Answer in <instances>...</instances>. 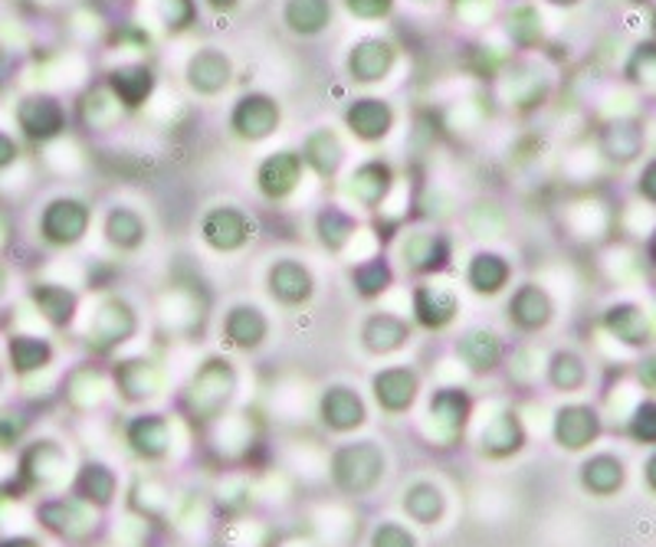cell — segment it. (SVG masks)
Instances as JSON below:
<instances>
[{"label": "cell", "instance_id": "1", "mask_svg": "<svg viewBox=\"0 0 656 547\" xmlns=\"http://www.w3.org/2000/svg\"><path fill=\"white\" fill-rule=\"evenodd\" d=\"M17 125L30 141H50L66 128V109L50 96H30L17 105Z\"/></svg>", "mask_w": 656, "mask_h": 547}, {"label": "cell", "instance_id": "2", "mask_svg": "<svg viewBox=\"0 0 656 547\" xmlns=\"http://www.w3.org/2000/svg\"><path fill=\"white\" fill-rule=\"evenodd\" d=\"M381 475V453L368 443L349 446L336 456V482L349 492H365Z\"/></svg>", "mask_w": 656, "mask_h": 547}, {"label": "cell", "instance_id": "3", "mask_svg": "<svg viewBox=\"0 0 656 547\" xmlns=\"http://www.w3.org/2000/svg\"><path fill=\"white\" fill-rule=\"evenodd\" d=\"M230 125L247 141H263L279 125V105L269 96H243L230 115Z\"/></svg>", "mask_w": 656, "mask_h": 547}, {"label": "cell", "instance_id": "4", "mask_svg": "<svg viewBox=\"0 0 656 547\" xmlns=\"http://www.w3.org/2000/svg\"><path fill=\"white\" fill-rule=\"evenodd\" d=\"M234 387V371L227 368V360H207V368L194 378V391H191V404L201 417H211L220 410V404L227 400Z\"/></svg>", "mask_w": 656, "mask_h": 547}, {"label": "cell", "instance_id": "5", "mask_svg": "<svg viewBox=\"0 0 656 547\" xmlns=\"http://www.w3.org/2000/svg\"><path fill=\"white\" fill-rule=\"evenodd\" d=\"M40 227L50 243H76L89 227V211L79 201H53L43 211Z\"/></svg>", "mask_w": 656, "mask_h": 547}, {"label": "cell", "instance_id": "6", "mask_svg": "<svg viewBox=\"0 0 656 547\" xmlns=\"http://www.w3.org/2000/svg\"><path fill=\"white\" fill-rule=\"evenodd\" d=\"M345 122L362 141H381L394 125V112L381 99H358V102L349 105Z\"/></svg>", "mask_w": 656, "mask_h": 547}, {"label": "cell", "instance_id": "7", "mask_svg": "<svg viewBox=\"0 0 656 547\" xmlns=\"http://www.w3.org/2000/svg\"><path fill=\"white\" fill-rule=\"evenodd\" d=\"M394 66V47L388 40H362L349 56V73L358 82H378Z\"/></svg>", "mask_w": 656, "mask_h": 547}, {"label": "cell", "instance_id": "8", "mask_svg": "<svg viewBox=\"0 0 656 547\" xmlns=\"http://www.w3.org/2000/svg\"><path fill=\"white\" fill-rule=\"evenodd\" d=\"M299 170H302V157L295 151H279V154H269L263 164H260V191L266 198H286L295 180H299Z\"/></svg>", "mask_w": 656, "mask_h": 547}, {"label": "cell", "instance_id": "9", "mask_svg": "<svg viewBox=\"0 0 656 547\" xmlns=\"http://www.w3.org/2000/svg\"><path fill=\"white\" fill-rule=\"evenodd\" d=\"M188 82L201 96H217L230 82V63L217 50H204L188 63Z\"/></svg>", "mask_w": 656, "mask_h": 547}, {"label": "cell", "instance_id": "10", "mask_svg": "<svg viewBox=\"0 0 656 547\" xmlns=\"http://www.w3.org/2000/svg\"><path fill=\"white\" fill-rule=\"evenodd\" d=\"M112 96L115 102H122L125 109H138L148 102L151 89H154V73L148 66H122L109 76Z\"/></svg>", "mask_w": 656, "mask_h": 547}, {"label": "cell", "instance_id": "11", "mask_svg": "<svg viewBox=\"0 0 656 547\" xmlns=\"http://www.w3.org/2000/svg\"><path fill=\"white\" fill-rule=\"evenodd\" d=\"M282 17L292 34L315 37L332 21V4H328V0H286Z\"/></svg>", "mask_w": 656, "mask_h": 547}, {"label": "cell", "instance_id": "12", "mask_svg": "<svg viewBox=\"0 0 656 547\" xmlns=\"http://www.w3.org/2000/svg\"><path fill=\"white\" fill-rule=\"evenodd\" d=\"M204 237H207V243L217 246V250H237V246L247 243L250 227H247V217H243V214L224 207V211H214V214L204 220Z\"/></svg>", "mask_w": 656, "mask_h": 547}, {"label": "cell", "instance_id": "13", "mask_svg": "<svg viewBox=\"0 0 656 547\" xmlns=\"http://www.w3.org/2000/svg\"><path fill=\"white\" fill-rule=\"evenodd\" d=\"M131 328H135V318H131L128 305L109 302V305L96 315V321H92V341H96V347L105 351V347L125 341V338L131 334Z\"/></svg>", "mask_w": 656, "mask_h": 547}, {"label": "cell", "instance_id": "14", "mask_svg": "<svg viewBox=\"0 0 656 547\" xmlns=\"http://www.w3.org/2000/svg\"><path fill=\"white\" fill-rule=\"evenodd\" d=\"M388 188H391V167L381 164V161L362 164V167L352 174V185H349L352 198H355L358 204H368V207L381 204V198L388 194Z\"/></svg>", "mask_w": 656, "mask_h": 547}, {"label": "cell", "instance_id": "15", "mask_svg": "<svg viewBox=\"0 0 656 547\" xmlns=\"http://www.w3.org/2000/svg\"><path fill=\"white\" fill-rule=\"evenodd\" d=\"M321 417H325L328 427L352 430V427H358L365 420V407H362V400L352 391L336 387V391H328L325 400H321Z\"/></svg>", "mask_w": 656, "mask_h": 547}, {"label": "cell", "instance_id": "16", "mask_svg": "<svg viewBox=\"0 0 656 547\" xmlns=\"http://www.w3.org/2000/svg\"><path fill=\"white\" fill-rule=\"evenodd\" d=\"M555 433H558L562 446H568V449H581V446H588V443L594 440V433H597V420H594V414L584 410V407H568V410L558 414Z\"/></svg>", "mask_w": 656, "mask_h": 547}, {"label": "cell", "instance_id": "17", "mask_svg": "<svg viewBox=\"0 0 656 547\" xmlns=\"http://www.w3.org/2000/svg\"><path fill=\"white\" fill-rule=\"evenodd\" d=\"M128 443L148 459L164 456V449H168V423L157 417H141L128 427Z\"/></svg>", "mask_w": 656, "mask_h": 547}, {"label": "cell", "instance_id": "18", "mask_svg": "<svg viewBox=\"0 0 656 547\" xmlns=\"http://www.w3.org/2000/svg\"><path fill=\"white\" fill-rule=\"evenodd\" d=\"M414 391H417V378L407 371H384L375 378V394L381 407L388 410H404L414 400Z\"/></svg>", "mask_w": 656, "mask_h": 547}, {"label": "cell", "instance_id": "19", "mask_svg": "<svg viewBox=\"0 0 656 547\" xmlns=\"http://www.w3.org/2000/svg\"><path fill=\"white\" fill-rule=\"evenodd\" d=\"M269 289H273V295L282 298V302H302V298H308V292H312V279H308V272H305L302 266H295V263H279V266L269 272Z\"/></svg>", "mask_w": 656, "mask_h": 547}, {"label": "cell", "instance_id": "20", "mask_svg": "<svg viewBox=\"0 0 656 547\" xmlns=\"http://www.w3.org/2000/svg\"><path fill=\"white\" fill-rule=\"evenodd\" d=\"M321 177L336 174L339 164H342V144L332 131H315L308 141H305V154H302Z\"/></svg>", "mask_w": 656, "mask_h": 547}, {"label": "cell", "instance_id": "21", "mask_svg": "<svg viewBox=\"0 0 656 547\" xmlns=\"http://www.w3.org/2000/svg\"><path fill=\"white\" fill-rule=\"evenodd\" d=\"M509 311H513L516 325H522V328H539V325H545V321H548L552 305H548L545 292H539L535 285H526V289H519V292H516V298H513Z\"/></svg>", "mask_w": 656, "mask_h": 547}, {"label": "cell", "instance_id": "22", "mask_svg": "<svg viewBox=\"0 0 656 547\" xmlns=\"http://www.w3.org/2000/svg\"><path fill=\"white\" fill-rule=\"evenodd\" d=\"M404 338H407V325H404L401 318H391V315H378V318H371L368 328H365V344H368L371 351H381V354L401 347Z\"/></svg>", "mask_w": 656, "mask_h": 547}, {"label": "cell", "instance_id": "23", "mask_svg": "<svg viewBox=\"0 0 656 547\" xmlns=\"http://www.w3.org/2000/svg\"><path fill=\"white\" fill-rule=\"evenodd\" d=\"M266 334V321L256 308H234L227 318V338L240 347H253L260 344V338Z\"/></svg>", "mask_w": 656, "mask_h": 547}, {"label": "cell", "instance_id": "24", "mask_svg": "<svg viewBox=\"0 0 656 547\" xmlns=\"http://www.w3.org/2000/svg\"><path fill=\"white\" fill-rule=\"evenodd\" d=\"M456 311L453 295L440 292V289H420L417 292V315L427 328H443Z\"/></svg>", "mask_w": 656, "mask_h": 547}, {"label": "cell", "instance_id": "25", "mask_svg": "<svg viewBox=\"0 0 656 547\" xmlns=\"http://www.w3.org/2000/svg\"><path fill=\"white\" fill-rule=\"evenodd\" d=\"M509 279V266L500 256H476L469 266V282L476 292H500Z\"/></svg>", "mask_w": 656, "mask_h": 547}, {"label": "cell", "instance_id": "26", "mask_svg": "<svg viewBox=\"0 0 656 547\" xmlns=\"http://www.w3.org/2000/svg\"><path fill=\"white\" fill-rule=\"evenodd\" d=\"M607 328H610L617 338H623L627 344H646V341H649V325H646V318H643L636 308H630V305L614 308V311L607 315Z\"/></svg>", "mask_w": 656, "mask_h": 547}, {"label": "cell", "instance_id": "27", "mask_svg": "<svg viewBox=\"0 0 656 547\" xmlns=\"http://www.w3.org/2000/svg\"><path fill=\"white\" fill-rule=\"evenodd\" d=\"M118 384L128 397H148L157 387V371L148 360H128L118 368Z\"/></svg>", "mask_w": 656, "mask_h": 547}, {"label": "cell", "instance_id": "28", "mask_svg": "<svg viewBox=\"0 0 656 547\" xmlns=\"http://www.w3.org/2000/svg\"><path fill=\"white\" fill-rule=\"evenodd\" d=\"M430 414H433V420H437V423H440L446 433H456V430L466 423L469 400H466L463 394H456V391H443V394H437V397H433Z\"/></svg>", "mask_w": 656, "mask_h": 547}, {"label": "cell", "instance_id": "29", "mask_svg": "<svg viewBox=\"0 0 656 547\" xmlns=\"http://www.w3.org/2000/svg\"><path fill=\"white\" fill-rule=\"evenodd\" d=\"M519 443H522V430H519V423L513 417H500L482 433V446L492 456H506V453L519 449Z\"/></svg>", "mask_w": 656, "mask_h": 547}, {"label": "cell", "instance_id": "30", "mask_svg": "<svg viewBox=\"0 0 656 547\" xmlns=\"http://www.w3.org/2000/svg\"><path fill=\"white\" fill-rule=\"evenodd\" d=\"M34 302L40 305V311L53 321V325H66L73 318V295L66 289H56V285H40L34 289Z\"/></svg>", "mask_w": 656, "mask_h": 547}, {"label": "cell", "instance_id": "31", "mask_svg": "<svg viewBox=\"0 0 656 547\" xmlns=\"http://www.w3.org/2000/svg\"><path fill=\"white\" fill-rule=\"evenodd\" d=\"M623 472H620V462L610 459V456H597L584 466V485L597 495H607L620 485Z\"/></svg>", "mask_w": 656, "mask_h": 547}, {"label": "cell", "instance_id": "32", "mask_svg": "<svg viewBox=\"0 0 656 547\" xmlns=\"http://www.w3.org/2000/svg\"><path fill=\"white\" fill-rule=\"evenodd\" d=\"M11 360H14V368L21 374L37 371V368H43V364L50 360V344H43L37 338H14L11 341Z\"/></svg>", "mask_w": 656, "mask_h": 547}, {"label": "cell", "instance_id": "33", "mask_svg": "<svg viewBox=\"0 0 656 547\" xmlns=\"http://www.w3.org/2000/svg\"><path fill=\"white\" fill-rule=\"evenodd\" d=\"M459 354L472 364V368L482 371V368H492V364L500 360V341L492 334H485V331H476L459 344Z\"/></svg>", "mask_w": 656, "mask_h": 547}, {"label": "cell", "instance_id": "34", "mask_svg": "<svg viewBox=\"0 0 656 547\" xmlns=\"http://www.w3.org/2000/svg\"><path fill=\"white\" fill-rule=\"evenodd\" d=\"M404 253H407V259H411L414 269H437L446 259V243L424 233V237H414Z\"/></svg>", "mask_w": 656, "mask_h": 547}, {"label": "cell", "instance_id": "35", "mask_svg": "<svg viewBox=\"0 0 656 547\" xmlns=\"http://www.w3.org/2000/svg\"><path fill=\"white\" fill-rule=\"evenodd\" d=\"M604 148L614 161H633L640 151V131L633 125H610L604 131Z\"/></svg>", "mask_w": 656, "mask_h": 547}, {"label": "cell", "instance_id": "36", "mask_svg": "<svg viewBox=\"0 0 656 547\" xmlns=\"http://www.w3.org/2000/svg\"><path fill=\"white\" fill-rule=\"evenodd\" d=\"M141 237H144V227H141V220L131 211H115L109 217V240L112 243H118V246H138Z\"/></svg>", "mask_w": 656, "mask_h": 547}, {"label": "cell", "instance_id": "37", "mask_svg": "<svg viewBox=\"0 0 656 547\" xmlns=\"http://www.w3.org/2000/svg\"><path fill=\"white\" fill-rule=\"evenodd\" d=\"M509 34H513L516 43L532 47V43L539 40V34H542V17H539V11H535V8H519V11H513V17H509Z\"/></svg>", "mask_w": 656, "mask_h": 547}, {"label": "cell", "instance_id": "38", "mask_svg": "<svg viewBox=\"0 0 656 547\" xmlns=\"http://www.w3.org/2000/svg\"><path fill=\"white\" fill-rule=\"evenodd\" d=\"M404 505L417 521H433L440 514V492L433 485H417V488H411Z\"/></svg>", "mask_w": 656, "mask_h": 547}, {"label": "cell", "instance_id": "39", "mask_svg": "<svg viewBox=\"0 0 656 547\" xmlns=\"http://www.w3.org/2000/svg\"><path fill=\"white\" fill-rule=\"evenodd\" d=\"M112 475L102 469V466H89L86 472H83V479H79V492L86 495V498H92V501H109V495H112Z\"/></svg>", "mask_w": 656, "mask_h": 547}, {"label": "cell", "instance_id": "40", "mask_svg": "<svg viewBox=\"0 0 656 547\" xmlns=\"http://www.w3.org/2000/svg\"><path fill=\"white\" fill-rule=\"evenodd\" d=\"M318 227H321V240L332 246V250H339V246L349 240V233H352V220H349L345 214H339V211L321 214Z\"/></svg>", "mask_w": 656, "mask_h": 547}, {"label": "cell", "instance_id": "41", "mask_svg": "<svg viewBox=\"0 0 656 547\" xmlns=\"http://www.w3.org/2000/svg\"><path fill=\"white\" fill-rule=\"evenodd\" d=\"M581 378H584V368H581V360H578L575 354H558V357H555V364H552V381H555L558 387L571 391V387L581 384Z\"/></svg>", "mask_w": 656, "mask_h": 547}, {"label": "cell", "instance_id": "42", "mask_svg": "<svg viewBox=\"0 0 656 547\" xmlns=\"http://www.w3.org/2000/svg\"><path fill=\"white\" fill-rule=\"evenodd\" d=\"M161 14L168 30H185L194 21V0H161Z\"/></svg>", "mask_w": 656, "mask_h": 547}, {"label": "cell", "instance_id": "43", "mask_svg": "<svg viewBox=\"0 0 656 547\" xmlns=\"http://www.w3.org/2000/svg\"><path fill=\"white\" fill-rule=\"evenodd\" d=\"M358 289L365 292V295H375V292H381L384 285H388V279H391V272H388V266H381V263H371V266H365V269H358Z\"/></svg>", "mask_w": 656, "mask_h": 547}, {"label": "cell", "instance_id": "44", "mask_svg": "<svg viewBox=\"0 0 656 547\" xmlns=\"http://www.w3.org/2000/svg\"><path fill=\"white\" fill-rule=\"evenodd\" d=\"M349 11L362 21H378V17H388L394 0H345Z\"/></svg>", "mask_w": 656, "mask_h": 547}, {"label": "cell", "instance_id": "45", "mask_svg": "<svg viewBox=\"0 0 656 547\" xmlns=\"http://www.w3.org/2000/svg\"><path fill=\"white\" fill-rule=\"evenodd\" d=\"M627 73L630 79H656V47H640Z\"/></svg>", "mask_w": 656, "mask_h": 547}, {"label": "cell", "instance_id": "46", "mask_svg": "<svg viewBox=\"0 0 656 547\" xmlns=\"http://www.w3.org/2000/svg\"><path fill=\"white\" fill-rule=\"evenodd\" d=\"M633 436L643 443H656V404H643L633 417Z\"/></svg>", "mask_w": 656, "mask_h": 547}, {"label": "cell", "instance_id": "47", "mask_svg": "<svg viewBox=\"0 0 656 547\" xmlns=\"http://www.w3.org/2000/svg\"><path fill=\"white\" fill-rule=\"evenodd\" d=\"M375 547H414V537L398 524H384L375 531Z\"/></svg>", "mask_w": 656, "mask_h": 547}, {"label": "cell", "instance_id": "48", "mask_svg": "<svg viewBox=\"0 0 656 547\" xmlns=\"http://www.w3.org/2000/svg\"><path fill=\"white\" fill-rule=\"evenodd\" d=\"M17 141L11 138V135H4V131H0V170H4V167H11L14 161H17Z\"/></svg>", "mask_w": 656, "mask_h": 547}, {"label": "cell", "instance_id": "49", "mask_svg": "<svg viewBox=\"0 0 656 547\" xmlns=\"http://www.w3.org/2000/svg\"><path fill=\"white\" fill-rule=\"evenodd\" d=\"M640 191H643V198H646V201H653V204H656V161H653V164H646V170H643V177H640Z\"/></svg>", "mask_w": 656, "mask_h": 547}, {"label": "cell", "instance_id": "50", "mask_svg": "<svg viewBox=\"0 0 656 547\" xmlns=\"http://www.w3.org/2000/svg\"><path fill=\"white\" fill-rule=\"evenodd\" d=\"M21 423L17 420H11V417H0V446H11L17 436H21Z\"/></svg>", "mask_w": 656, "mask_h": 547}, {"label": "cell", "instance_id": "51", "mask_svg": "<svg viewBox=\"0 0 656 547\" xmlns=\"http://www.w3.org/2000/svg\"><path fill=\"white\" fill-rule=\"evenodd\" d=\"M643 381L656 387V357H653L649 364H643Z\"/></svg>", "mask_w": 656, "mask_h": 547}, {"label": "cell", "instance_id": "52", "mask_svg": "<svg viewBox=\"0 0 656 547\" xmlns=\"http://www.w3.org/2000/svg\"><path fill=\"white\" fill-rule=\"evenodd\" d=\"M211 8H217V11H230V8H237L240 0H207Z\"/></svg>", "mask_w": 656, "mask_h": 547}, {"label": "cell", "instance_id": "53", "mask_svg": "<svg viewBox=\"0 0 656 547\" xmlns=\"http://www.w3.org/2000/svg\"><path fill=\"white\" fill-rule=\"evenodd\" d=\"M646 479H649V485L656 488V456L649 459V466H646Z\"/></svg>", "mask_w": 656, "mask_h": 547}, {"label": "cell", "instance_id": "54", "mask_svg": "<svg viewBox=\"0 0 656 547\" xmlns=\"http://www.w3.org/2000/svg\"><path fill=\"white\" fill-rule=\"evenodd\" d=\"M555 4H565V8H571V4H578V0H555Z\"/></svg>", "mask_w": 656, "mask_h": 547}, {"label": "cell", "instance_id": "55", "mask_svg": "<svg viewBox=\"0 0 656 547\" xmlns=\"http://www.w3.org/2000/svg\"><path fill=\"white\" fill-rule=\"evenodd\" d=\"M653 259H656V240H653Z\"/></svg>", "mask_w": 656, "mask_h": 547}, {"label": "cell", "instance_id": "56", "mask_svg": "<svg viewBox=\"0 0 656 547\" xmlns=\"http://www.w3.org/2000/svg\"><path fill=\"white\" fill-rule=\"evenodd\" d=\"M424 4H427V0H424Z\"/></svg>", "mask_w": 656, "mask_h": 547}]
</instances>
